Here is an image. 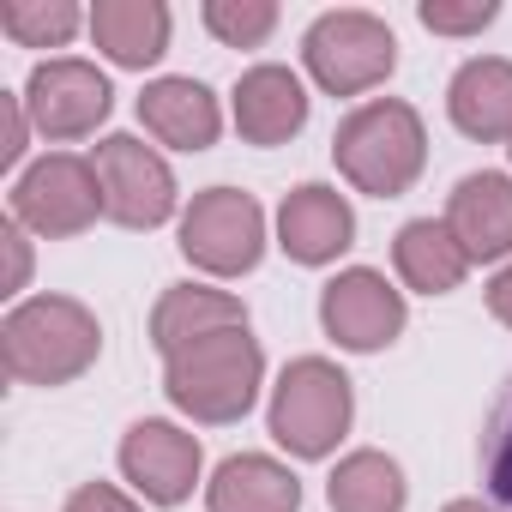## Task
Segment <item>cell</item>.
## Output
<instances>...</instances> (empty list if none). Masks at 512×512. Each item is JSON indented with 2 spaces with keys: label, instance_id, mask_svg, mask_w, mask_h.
Returning <instances> with one entry per match:
<instances>
[{
  "label": "cell",
  "instance_id": "18",
  "mask_svg": "<svg viewBox=\"0 0 512 512\" xmlns=\"http://www.w3.org/2000/svg\"><path fill=\"white\" fill-rule=\"evenodd\" d=\"M169 7L163 0H97L91 7V43L115 61V67H133V73H145V67H157L163 55H169Z\"/></svg>",
  "mask_w": 512,
  "mask_h": 512
},
{
  "label": "cell",
  "instance_id": "17",
  "mask_svg": "<svg viewBox=\"0 0 512 512\" xmlns=\"http://www.w3.org/2000/svg\"><path fill=\"white\" fill-rule=\"evenodd\" d=\"M235 326H247V308L229 290H205V284H169L151 308V344L163 362L217 332H235Z\"/></svg>",
  "mask_w": 512,
  "mask_h": 512
},
{
  "label": "cell",
  "instance_id": "2",
  "mask_svg": "<svg viewBox=\"0 0 512 512\" xmlns=\"http://www.w3.org/2000/svg\"><path fill=\"white\" fill-rule=\"evenodd\" d=\"M332 157L344 169V181L356 193L374 199H398L416 187L422 163H428V127L410 103L398 97H374L362 109H350L332 133Z\"/></svg>",
  "mask_w": 512,
  "mask_h": 512
},
{
  "label": "cell",
  "instance_id": "15",
  "mask_svg": "<svg viewBox=\"0 0 512 512\" xmlns=\"http://www.w3.org/2000/svg\"><path fill=\"white\" fill-rule=\"evenodd\" d=\"M139 121H145V133H151L157 145H169V151H211L217 133H223L217 97H211L199 79H187V73L151 79V85L139 91Z\"/></svg>",
  "mask_w": 512,
  "mask_h": 512
},
{
  "label": "cell",
  "instance_id": "8",
  "mask_svg": "<svg viewBox=\"0 0 512 512\" xmlns=\"http://www.w3.org/2000/svg\"><path fill=\"white\" fill-rule=\"evenodd\" d=\"M19 97H25V109H31V127H37L43 139H55V145L91 139V133L109 121V109H115L109 79H103L91 61H79V55L37 61Z\"/></svg>",
  "mask_w": 512,
  "mask_h": 512
},
{
  "label": "cell",
  "instance_id": "16",
  "mask_svg": "<svg viewBox=\"0 0 512 512\" xmlns=\"http://www.w3.org/2000/svg\"><path fill=\"white\" fill-rule=\"evenodd\" d=\"M446 115L464 139L500 145L512 139V61L506 55H476L452 73L446 85Z\"/></svg>",
  "mask_w": 512,
  "mask_h": 512
},
{
  "label": "cell",
  "instance_id": "4",
  "mask_svg": "<svg viewBox=\"0 0 512 512\" xmlns=\"http://www.w3.org/2000/svg\"><path fill=\"white\" fill-rule=\"evenodd\" d=\"M356 416V386L338 362L326 356H296L278 386H272V440L290 458H332L338 440L350 434Z\"/></svg>",
  "mask_w": 512,
  "mask_h": 512
},
{
  "label": "cell",
  "instance_id": "20",
  "mask_svg": "<svg viewBox=\"0 0 512 512\" xmlns=\"http://www.w3.org/2000/svg\"><path fill=\"white\" fill-rule=\"evenodd\" d=\"M392 266L398 278L416 290V296H452L470 272V253L458 247V235L446 229V217H410L398 235H392Z\"/></svg>",
  "mask_w": 512,
  "mask_h": 512
},
{
  "label": "cell",
  "instance_id": "9",
  "mask_svg": "<svg viewBox=\"0 0 512 512\" xmlns=\"http://www.w3.org/2000/svg\"><path fill=\"white\" fill-rule=\"evenodd\" d=\"M97 175H103V199H109V217L121 229H163L175 217V169L163 163V151H151L145 139L133 133H109L97 151H91Z\"/></svg>",
  "mask_w": 512,
  "mask_h": 512
},
{
  "label": "cell",
  "instance_id": "23",
  "mask_svg": "<svg viewBox=\"0 0 512 512\" xmlns=\"http://www.w3.org/2000/svg\"><path fill=\"white\" fill-rule=\"evenodd\" d=\"M476 476H482V500L512 512V374L488 404V422L476 440Z\"/></svg>",
  "mask_w": 512,
  "mask_h": 512
},
{
  "label": "cell",
  "instance_id": "6",
  "mask_svg": "<svg viewBox=\"0 0 512 512\" xmlns=\"http://www.w3.org/2000/svg\"><path fill=\"white\" fill-rule=\"evenodd\" d=\"M97 217H109L103 175H97V163L79 157V151H49V157H37V163L13 181V223H25V229L43 235V241L85 235Z\"/></svg>",
  "mask_w": 512,
  "mask_h": 512
},
{
  "label": "cell",
  "instance_id": "1",
  "mask_svg": "<svg viewBox=\"0 0 512 512\" xmlns=\"http://www.w3.org/2000/svg\"><path fill=\"white\" fill-rule=\"evenodd\" d=\"M103 356V326L73 296H31L0 320V362L19 386H67Z\"/></svg>",
  "mask_w": 512,
  "mask_h": 512
},
{
  "label": "cell",
  "instance_id": "14",
  "mask_svg": "<svg viewBox=\"0 0 512 512\" xmlns=\"http://www.w3.org/2000/svg\"><path fill=\"white\" fill-rule=\"evenodd\" d=\"M446 229L470 253V266H494L512 253V175L476 169L446 199Z\"/></svg>",
  "mask_w": 512,
  "mask_h": 512
},
{
  "label": "cell",
  "instance_id": "26",
  "mask_svg": "<svg viewBox=\"0 0 512 512\" xmlns=\"http://www.w3.org/2000/svg\"><path fill=\"white\" fill-rule=\"evenodd\" d=\"M0 121H7V145H0V163L19 169L25 139H31V109H25V97H19V91H0Z\"/></svg>",
  "mask_w": 512,
  "mask_h": 512
},
{
  "label": "cell",
  "instance_id": "13",
  "mask_svg": "<svg viewBox=\"0 0 512 512\" xmlns=\"http://www.w3.org/2000/svg\"><path fill=\"white\" fill-rule=\"evenodd\" d=\"M235 133L247 145H290L302 127H308V85L278 67V61H260V67H247L235 79Z\"/></svg>",
  "mask_w": 512,
  "mask_h": 512
},
{
  "label": "cell",
  "instance_id": "3",
  "mask_svg": "<svg viewBox=\"0 0 512 512\" xmlns=\"http://www.w3.org/2000/svg\"><path fill=\"white\" fill-rule=\"evenodd\" d=\"M260 380H266V350H260V338H247V326L217 332V338L163 362L169 404L205 428L241 422L253 410V398H260Z\"/></svg>",
  "mask_w": 512,
  "mask_h": 512
},
{
  "label": "cell",
  "instance_id": "7",
  "mask_svg": "<svg viewBox=\"0 0 512 512\" xmlns=\"http://www.w3.org/2000/svg\"><path fill=\"white\" fill-rule=\"evenodd\" d=\"M181 253L205 278H247L266 253V211L241 187H205L181 211Z\"/></svg>",
  "mask_w": 512,
  "mask_h": 512
},
{
  "label": "cell",
  "instance_id": "11",
  "mask_svg": "<svg viewBox=\"0 0 512 512\" xmlns=\"http://www.w3.org/2000/svg\"><path fill=\"white\" fill-rule=\"evenodd\" d=\"M199 464H205L199 440L187 428L163 422V416H145V422H133L121 434V476L151 506H181L193 494V482H199Z\"/></svg>",
  "mask_w": 512,
  "mask_h": 512
},
{
  "label": "cell",
  "instance_id": "5",
  "mask_svg": "<svg viewBox=\"0 0 512 512\" xmlns=\"http://www.w3.org/2000/svg\"><path fill=\"white\" fill-rule=\"evenodd\" d=\"M302 67L314 73V85L326 97H362L374 85L392 79L398 67V37L380 13H362V7H338V13H320L302 37Z\"/></svg>",
  "mask_w": 512,
  "mask_h": 512
},
{
  "label": "cell",
  "instance_id": "27",
  "mask_svg": "<svg viewBox=\"0 0 512 512\" xmlns=\"http://www.w3.org/2000/svg\"><path fill=\"white\" fill-rule=\"evenodd\" d=\"M67 512H145V506H133L115 482H85L67 494Z\"/></svg>",
  "mask_w": 512,
  "mask_h": 512
},
{
  "label": "cell",
  "instance_id": "10",
  "mask_svg": "<svg viewBox=\"0 0 512 512\" xmlns=\"http://www.w3.org/2000/svg\"><path fill=\"white\" fill-rule=\"evenodd\" d=\"M410 308H404V290H392L374 266H350L338 272L326 290H320V326L338 350H356V356H374L386 344H398Z\"/></svg>",
  "mask_w": 512,
  "mask_h": 512
},
{
  "label": "cell",
  "instance_id": "12",
  "mask_svg": "<svg viewBox=\"0 0 512 512\" xmlns=\"http://www.w3.org/2000/svg\"><path fill=\"white\" fill-rule=\"evenodd\" d=\"M356 241V211L338 187L326 181H302L284 205H278V247L296 266H332L338 253Z\"/></svg>",
  "mask_w": 512,
  "mask_h": 512
},
{
  "label": "cell",
  "instance_id": "29",
  "mask_svg": "<svg viewBox=\"0 0 512 512\" xmlns=\"http://www.w3.org/2000/svg\"><path fill=\"white\" fill-rule=\"evenodd\" d=\"M488 314H494L500 326H512V266L494 272V284H488Z\"/></svg>",
  "mask_w": 512,
  "mask_h": 512
},
{
  "label": "cell",
  "instance_id": "21",
  "mask_svg": "<svg viewBox=\"0 0 512 512\" xmlns=\"http://www.w3.org/2000/svg\"><path fill=\"white\" fill-rule=\"evenodd\" d=\"M404 500H410V482H404L398 458H386L374 446L338 458V470L326 482V506L332 512H404Z\"/></svg>",
  "mask_w": 512,
  "mask_h": 512
},
{
  "label": "cell",
  "instance_id": "28",
  "mask_svg": "<svg viewBox=\"0 0 512 512\" xmlns=\"http://www.w3.org/2000/svg\"><path fill=\"white\" fill-rule=\"evenodd\" d=\"M0 241H7V253H13V278H7V296H13V290H25V284H31V241H25V223H13V217H7Z\"/></svg>",
  "mask_w": 512,
  "mask_h": 512
},
{
  "label": "cell",
  "instance_id": "25",
  "mask_svg": "<svg viewBox=\"0 0 512 512\" xmlns=\"http://www.w3.org/2000/svg\"><path fill=\"white\" fill-rule=\"evenodd\" d=\"M416 19L434 37H476V31H488L500 19V7H494V0H422Z\"/></svg>",
  "mask_w": 512,
  "mask_h": 512
},
{
  "label": "cell",
  "instance_id": "19",
  "mask_svg": "<svg viewBox=\"0 0 512 512\" xmlns=\"http://www.w3.org/2000/svg\"><path fill=\"white\" fill-rule=\"evenodd\" d=\"M205 512H302V482L266 452H235L205 482Z\"/></svg>",
  "mask_w": 512,
  "mask_h": 512
},
{
  "label": "cell",
  "instance_id": "30",
  "mask_svg": "<svg viewBox=\"0 0 512 512\" xmlns=\"http://www.w3.org/2000/svg\"><path fill=\"white\" fill-rule=\"evenodd\" d=\"M440 512H500V506H488V500H482V494H476V500H470V494H464V500H446V506H440Z\"/></svg>",
  "mask_w": 512,
  "mask_h": 512
},
{
  "label": "cell",
  "instance_id": "31",
  "mask_svg": "<svg viewBox=\"0 0 512 512\" xmlns=\"http://www.w3.org/2000/svg\"><path fill=\"white\" fill-rule=\"evenodd\" d=\"M506 151H512V139H506Z\"/></svg>",
  "mask_w": 512,
  "mask_h": 512
},
{
  "label": "cell",
  "instance_id": "24",
  "mask_svg": "<svg viewBox=\"0 0 512 512\" xmlns=\"http://www.w3.org/2000/svg\"><path fill=\"white\" fill-rule=\"evenodd\" d=\"M205 31L223 49H260L278 31V7L272 0H205Z\"/></svg>",
  "mask_w": 512,
  "mask_h": 512
},
{
  "label": "cell",
  "instance_id": "22",
  "mask_svg": "<svg viewBox=\"0 0 512 512\" xmlns=\"http://www.w3.org/2000/svg\"><path fill=\"white\" fill-rule=\"evenodd\" d=\"M79 25H91V13H79L73 0H7L0 7V31L19 49H67Z\"/></svg>",
  "mask_w": 512,
  "mask_h": 512
}]
</instances>
